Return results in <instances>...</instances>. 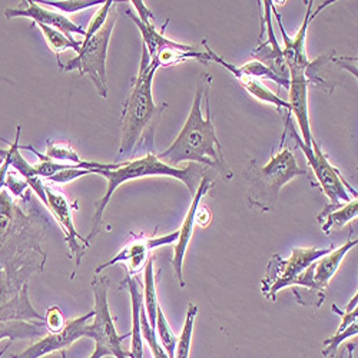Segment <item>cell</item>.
<instances>
[{
	"label": "cell",
	"instance_id": "6da1fadb",
	"mask_svg": "<svg viewBox=\"0 0 358 358\" xmlns=\"http://www.w3.org/2000/svg\"><path fill=\"white\" fill-rule=\"evenodd\" d=\"M210 86L211 76L202 73L198 80L194 103L184 128L172 145L164 152L157 154V157L169 166H175L181 162H191L213 168L225 181H231L234 173L224 158L222 146L213 125L210 105L206 106V116L202 113L205 98L210 95Z\"/></svg>",
	"mask_w": 358,
	"mask_h": 358
},
{
	"label": "cell",
	"instance_id": "7a4b0ae2",
	"mask_svg": "<svg viewBox=\"0 0 358 358\" xmlns=\"http://www.w3.org/2000/svg\"><path fill=\"white\" fill-rule=\"evenodd\" d=\"M158 65L149 59L148 50L142 46L141 66L129 95L124 103L121 116V145L119 158L135 154L143 145H154L157 125L166 103H155L152 95L154 78Z\"/></svg>",
	"mask_w": 358,
	"mask_h": 358
},
{
	"label": "cell",
	"instance_id": "3957f363",
	"mask_svg": "<svg viewBox=\"0 0 358 358\" xmlns=\"http://www.w3.org/2000/svg\"><path fill=\"white\" fill-rule=\"evenodd\" d=\"M98 175H102L106 178L108 181V188L102 199L95 202V215H94V228L91 234L87 235L86 243L87 245H91V243L98 236L102 228V220H103V213L106 210V206L115 194V191L124 185L125 182L135 181V179H142L146 176H171L178 179L185 184L191 195L194 196L195 191L198 187H195V182L198 178H202L205 172L195 164H189L187 168L179 169L175 166H169L165 162L159 161L157 154L154 152H148L142 158L132 159L124 164H119L116 169L112 171H98Z\"/></svg>",
	"mask_w": 358,
	"mask_h": 358
},
{
	"label": "cell",
	"instance_id": "277c9868",
	"mask_svg": "<svg viewBox=\"0 0 358 358\" xmlns=\"http://www.w3.org/2000/svg\"><path fill=\"white\" fill-rule=\"evenodd\" d=\"M298 175H307V172L298 166L291 149H281L271 157L270 162L254 168L250 173V205L259 208L261 211H273L280 191Z\"/></svg>",
	"mask_w": 358,
	"mask_h": 358
},
{
	"label": "cell",
	"instance_id": "5b68a950",
	"mask_svg": "<svg viewBox=\"0 0 358 358\" xmlns=\"http://www.w3.org/2000/svg\"><path fill=\"white\" fill-rule=\"evenodd\" d=\"M116 23V13L110 12L105 24L91 38H82L80 48L76 56L66 65L57 62L59 69L62 72L78 71L80 76H87L98 89L99 95L108 98L106 85V57L110 35Z\"/></svg>",
	"mask_w": 358,
	"mask_h": 358
},
{
	"label": "cell",
	"instance_id": "8992f818",
	"mask_svg": "<svg viewBox=\"0 0 358 358\" xmlns=\"http://www.w3.org/2000/svg\"><path fill=\"white\" fill-rule=\"evenodd\" d=\"M292 132V138L296 146L301 148L303 154L306 155L310 166L313 168L318 182L321 184L322 192L330 199V205L325 206V211H333L344 203H348L354 198H357V191L345 182V179L340 173V171L328 161V158L322 154L320 145L314 139L311 146H307L301 136H298L295 129L289 127Z\"/></svg>",
	"mask_w": 358,
	"mask_h": 358
},
{
	"label": "cell",
	"instance_id": "52a82bcc",
	"mask_svg": "<svg viewBox=\"0 0 358 358\" xmlns=\"http://www.w3.org/2000/svg\"><path fill=\"white\" fill-rule=\"evenodd\" d=\"M334 247L330 248H292L291 257L288 259L274 255L270 265H268L266 274L262 280V294L268 300L275 301L277 294L285 288L292 287L296 277L300 275L307 268L320 259L321 257L331 252Z\"/></svg>",
	"mask_w": 358,
	"mask_h": 358
},
{
	"label": "cell",
	"instance_id": "ba28073f",
	"mask_svg": "<svg viewBox=\"0 0 358 358\" xmlns=\"http://www.w3.org/2000/svg\"><path fill=\"white\" fill-rule=\"evenodd\" d=\"M108 285L109 282L105 275H96L92 280V291L95 296V317L94 321L89 324L91 338L95 341V345H101L106 351H109L110 357L128 358V352L122 348V343L131 337V333L119 336L116 331L115 321L108 306Z\"/></svg>",
	"mask_w": 358,
	"mask_h": 358
},
{
	"label": "cell",
	"instance_id": "9c48e42d",
	"mask_svg": "<svg viewBox=\"0 0 358 358\" xmlns=\"http://www.w3.org/2000/svg\"><path fill=\"white\" fill-rule=\"evenodd\" d=\"M178 236H179L178 231L164 235V236H158V238H154V236L148 238L143 234H139V235L132 234L131 240L112 259L98 265V268L95 270V274L96 275L101 274L105 268H109L117 262H125V265H127L125 268L128 271L127 277H135L142 270H145V265L148 264L152 250H155L158 247L175 244L178 241Z\"/></svg>",
	"mask_w": 358,
	"mask_h": 358
},
{
	"label": "cell",
	"instance_id": "30bf717a",
	"mask_svg": "<svg viewBox=\"0 0 358 358\" xmlns=\"http://www.w3.org/2000/svg\"><path fill=\"white\" fill-rule=\"evenodd\" d=\"M94 317L95 311L92 310L79 318L68 321L64 330L53 334L48 333L45 337H42L34 345L26 348L23 352L12 355V358H42L55 351H61L71 347L75 341L83 337L91 338L89 324H91V320H94Z\"/></svg>",
	"mask_w": 358,
	"mask_h": 358
},
{
	"label": "cell",
	"instance_id": "8fae6325",
	"mask_svg": "<svg viewBox=\"0 0 358 358\" xmlns=\"http://www.w3.org/2000/svg\"><path fill=\"white\" fill-rule=\"evenodd\" d=\"M273 2L265 0L264 2V16H262V27H265L266 41L261 42L259 46L252 52V59L262 64L266 69H270L281 82V86L288 91L289 87V69L285 62L282 53V48L280 46L271 22L273 13Z\"/></svg>",
	"mask_w": 358,
	"mask_h": 358
},
{
	"label": "cell",
	"instance_id": "7c38bea8",
	"mask_svg": "<svg viewBox=\"0 0 358 358\" xmlns=\"http://www.w3.org/2000/svg\"><path fill=\"white\" fill-rule=\"evenodd\" d=\"M313 0L311 2H308V6H307V12H306V16H304V20H303V24L300 27V31L296 32L295 38H289L287 34H285V29H284V24H282V20H281V16L280 13L277 12L275 6L273 5V13L277 17V22H278V26L281 29V35H282V41H284V48H282V53H284V57H285V62L288 65V69L289 72H307L308 66H310V59H308V55H307V50H306V41H307V32H308V27L311 24V22L315 19V16L327 6H330L331 3L334 2H324L322 6H320L315 12H313Z\"/></svg>",
	"mask_w": 358,
	"mask_h": 358
},
{
	"label": "cell",
	"instance_id": "4fadbf2b",
	"mask_svg": "<svg viewBox=\"0 0 358 358\" xmlns=\"http://www.w3.org/2000/svg\"><path fill=\"white\" fill-rule=\"evenodd\" d=\"M46 198H48V208L53 214L56 221L61 225L62 231L65 232V240L69 245V250L72 252V257L75 258V265L79 266L82 262V258L85 255V250L89 247L85 238L78 234L75 224H73V210L72 203L65 196L64 192L59 189H53L49 185L45 188Z\"/></svg>",
	"mask_w": 358,
	"mask_h": 358
},
{
	"label": "cell",
	"instance_id": "5bb4252c",
	"mask_svg": "<svg viewBox=\"0 0 358 358\" xmlns=\"http://www.w3.org/2000/svg\"><path fill=\"white\" fill-rule=\"evenodd\" d=\"M214 185V181L210 178V175H203L201 178V182L194 194V199H192V203L189 206V210L187 213V217L181 225V228H179V236H178V241L175 243V247H173V257H172V266H173V271H175V275H176V280L179 282V287L181 288H185V281H184V258H185V254H187V250H188V245L192 240V235H194V227H195V214H196V210L198 206L201 205V201L202 198L208 194V191H210Z\"/></svg>",
	"mask_w": 358,
	"mask_h": 358
},
{
	"label": "cell",
	"instance_id": "9a60e30c",
	"mask_svg": "<svg viewBox=\"0 0 358 358\" xmlns=\"http://www.w3.org/2000/svg\"><path fill=\"white\" fill-rule=\"evenodd\" d=\"M24 3H27V8H24V9L22 6L13 8V9H6L5 10L6 19H9V20L16 19V17L32 19L35 22V24H45L52 29H56V31L62 32L68 38H73V35H80L82 38H85V35H86L85 29H82L80 26L73 23L65 15L49 10V9L43 8L42 5H39L38 2H32V0H27V2H24Z\"/></svg>",
	"mask_w": 358,
	"mask_h": 358
},
{
	"label": "cell",
	"instance_id": "2e32d148",
	"mask_svg": "<svg viewBox=\"0 0 358 358\" xmlns=\"http://www.w3.org/2000/svg\"><path fill=\"white\" fill-rule=\"evenodd\" d=\"M308 87L310 82L307 78V72H289V87L287 101L289 105V113H294L296 119L303 142L307 146H311L314 136L311 132L308 113Z\"/></svg>",
	"mask_w": 358,
	"mask_h": 358
},
{
	"label": "cell",
	"instance_id": "e0dca14e",
	"mask_svg": "<svg viewBox=\"0 0 358 358\" xmlns=\"http://www.w3.org/2000/svg\"><path fill=\"white\" fill-rule=\"evenodd\" d=\"M203 46H205V52L208 53V56H210L211 61H215L217 64L222 65L225 69H228L234 76L235 79L240 82V85L245 89V91L255 99H258L259 102H264V103H271L274 106H277L278 109H285L287 113H289V105L287 101L281 99L278 95H275L270 87H268L262 80L257 79V78H252V76H248L243 72L238 71V66H234L231 64H228L227 61H224V59L221 56H218L210 46H208L206 41H203Z\"/></svg>",
	"mask_w": 358,
	"mask_h": 358
},
{
	"label": "cell",
	"instance_id": "ac0fdd59",
	"mask_svg": "<svg viewBox=\"0 0 358 358\" xmlns=\"http://www.w3.org/2000/svg\"><path fill=\"white\" fill-rule=\"evenodd\" d=\"M357 244H358V240L355 238V240L348 241L343 247L333 250L331 252H328L327 255L321 257L320 259H317L314 262V282L321 291L327 289L331 278L338 271L341 261L345 258L348 251H351L354 247H357Z\"/></svg>",
	"mask_w": 358,
	"mask_h": 358
},
{
	"label": "cell",
	"instance_id": "d6986e66",
	"mask_svg": "<svg viewBox=\"0 0 358 358\" xmlns=\"http://www.w3.org/2000/svg\"><path fill=\"white\" fill-rule=\"evenodd\" d=\"M125 282L131 294L132 303V330H131V351L128 358H143V338L141 331V306L143 304L142 291L139 288V281L135 277H127Z\"/></svg>",
	"mask_w": 358,
	"mask_h": 358
},
{
	"label": "cell",
	"instance_id": "ffe728a7",
	"mask_svg": "<svg viewBox=\"0 0 358 358\" xmlns=\"http://www.w3.org/2000/svg\"><path fill=\"white\" fill-rule=\"evenodd\" d=\"M46 334V327L42 321H0V341L34 340Z\"/></svg>",
	"mask_w": 358,
	"mask_h": 358
},
{
	"label": "cell",
	"instance_id": "44dd1931",
	"mask_svg": "<svg viewBox=\"0 0 358 358\" xmlns=\"http://www.w3.org/2000/svg\"><path fill=\"white\" fill-rule=\"evenodd\" d=\"M357 217H358V199L354 198L348 203H344L340 208H336V210H333V211H325L324 210L318 215L317 220L320 222L324 221L321 228H322V232L328 235L333 228L344 227L345 224L351 222Z\"/></svg>",
	"mask_w": 358,
	"mask_h": 358
},
{
	"label": "cell",
	"instance_id": "7402d4cb",
	"mask_svg": "<svg viewBox=\"0 0 358 358\" xmlns=\"http://www.w3.org/2000/svg\"><path fill=\"white\" fill-rule=\"evenodd\" d=\"M143 308L146 311V317L149 325L155 330L157 325V310L159 307L157 287H155V275H154V257H149L148 264L145 265V285H143Z\"/></svg>",
	"mask_w": 358,
	"mask_h": 358
},
{
	"label": "cell",
	"instance_id": "603a6c76",
	"mask_svg": "<svg viewBox=\"0 0 358 358\" xmlns=\"http://www.w3.org/2000/svg\"><path fill=\"white\" fill-rule=\"evenodd\" d=\"M36 26L41 29V32H42L49 49L57 56V62H61L59 55L68 49H72L76 53L79 52L80 41H78L75 38H68L62 32H59V31H56V29H52L49 26H45V24H36Z\"/></svg>",
	"mask_w": 358,
	"mask_h": 358
},
{
	"label": "cell",
	"instance_id": "cb8c5ba5",
	"mask_svg": "<svg viewBox=\"0 0 358 358\" xmlns=\"http://www.w3.org/2000/svg\"><path fill=\"white\" fill-rule=\"evenodd\" d=\"M196 314H198V307L191 303L188 306L187 320H185V324H184V328H182V333H181V336L178 337V341H176V348H175L173 358H189Z\"/></svg>",
	"mask_w": 358,
	"mask_h": 358
},
{
	"label": "cell",
	"instance_id": "d4e9b609",
	"mask_svg": "<svg viewBox=\"0 0 358 358\" xmlns=\"http://www.w3.org/2000/svg\"><path fill=\"white\" fill-rule=\"evenodd\" d=\"M155 333H157V338L159 341V344L162 345V348L165 350V352L168 354L169 358H173L175 355V348H176V341L178 337L175 336L173 330L171 328L162 307L159 306L157 310V325H155Z\"/></svg>",
	"mask_w": 358,
	"mask_h": 358
},
{
	"label": "cell",
	"instance_id": "484cf974",
	"mask_svg": "<svg viewBox=\"0 0 358 358\" xmlns=\"http://www.w3.org/2000/svg\"><path fill=\"white\" fill-rule=\"evenodd\" d=\"M45 8H53L64 13H75L79 10H85L94 6L103 5L105 0H45V2H38Z\"/></svg>",
	"mask_w": 358,
	"mask_h": 358
},
{
	"label": "cell",
	"instance_id": "4316f807",
	"mask_svg": "<svg viewBox=\"0 0 358 358\" xmlns=\"http://www.w3.org/2000/svg\"><path fill=\"white\" fill-rule=\"evenodd\" d=\"M358 334V324L357 322H352L350 327H347L345 330L343 331V333H336L333 337H330V338H327L325 341H324V350H322V357H333L334 355V352L338 350V347H340V344L344 341V340H347V338H350V337H354V336H357Z\"/></svg>",
	"mask_w": 358,
	"mask_h": 358
},
{
	"label": "cell",
	"instance_id": "83f0119b",
	"mask_svg": "<svg viewBox=\"0 0 358 358\" xmlns=\"http://www.w3.org/2000/svg\"><path fill=\"white\" fill-rule=\"evenodd\" d=\"M96 172H98L96 169L91 171V169H82L80 166H71L68 169H64L61 172H57L56 175H53L49 179H46V181L55 182V184H69V182L75 181V179H78V178L91 175V173H96Z\"/></svg>",
	"mask_w": 358,
	"mask_h": 358
},
{
	"label": "cell",
	"instance_id": "f1b7e54d",
	"mask_svg": "<svg viewBox=\"0 0 358 358\" xmlns=\"http://www.w3.org/2000/svg\"><path fill=\"white\" fill-rule=\"evenodd\" d=\"M66 318L62 313V310L59 308L57 306H53L50 307L48 311H46V315H45V327H46V331L49 334H53V333H59L61 330H64L65 325H66Z\"/></svg>",
	"mask_w": 358,
	"mask_h": 358
},
{
	"label": "cell",
	"instance_id": "f546056e",
	"mask_svg": "<svg viewBox=\"0 0 358 358\" xmlns=\"http://www.w3.org/2000/svg\"><path fill=\"white\" fill-rule=\"evenodd\" d=\"M238 71L245 73V75H248V76L257 78V79H259V80H261V79H270V80H273V82H275V83H278V85L281 86L280 79H278L270 69H266L262 64H259V62H257V61H251V62H248V64H245V65H243V66H238ZM281 87H282V86H281Z\"/></svg>",
	"mask_w": 358,
	"mask_h": 358
},
{
	"label": "cell",
	"instance_id": "4dcf8cb0",
	"mask_svg": "<svg viewBox=\"0 0 358 358\" xmlns=\"http://www.w3.org/2000/svg\"><path fill=\"white\" fill-rule=\"evenodd\" d=\"M5 187L12 192V195L16 199H22L24 192H26V189L29 188L27 182L24 181V178H22L20 173L17 171H15L13 168H10L9 172H8Z\"/></svg>",
	"mask_w": 358,
	"mask_h": 358
},
{
	"label": "cell",
	"instance_id": "1f68e13d",
	"mask_svg": "<svg viewBox=\"0 0 358 358\" xmlns=\"http://www.w3.org/2000/svg\"><path fill=\"white\" fill-rule=\"evenodd\" d=\"M333 311L341 317V324L336 333H343L347 327H350L352 322H357V320H358V308L351 310V311H347V310L343 311L338 308L337 304H333Z\"/></svg>",
	"mask_w": 358,
	"mask_h": 358
},
{
	"label": "cell",
	"instance_id": "d6a6232c",
	"mask_svg": "<svg viewBox=\"0 0 358 358\" xmlns=\"http://www.w3.org/2000/svg\"><path fill=\"white\" fill-rule=\"evenodd\" d=\"M213 214L210 211V208L206 206H198L196 214H195V224H199L202 228H206L211 224Z\"/></svg>",
	"mask_w": 358,
	"mask_h": 358
},
{
	"label": "cell",
	"instance_id": "836d02e7",
	"mask_svg": "<svg viewBox=\"0 0 358 358\" xmlns=\"http://www.w3.org/2000/svg\"><path fill=\"white\" fill-rule=\"evenodd\" d=\"M103 357H110V354H109V351H106L103 347H101V345H95V351H94V354L89 357V358H103Z\"/></svg>",
	"mask_w": 358,
	"mask_h": 358
},
{
	"label": "cell",
	"instance_id": "e575fe53",
	"mask_svg": "<svg viewBox=\"0 0 358 358\" xmlns=\"http://www.w3.org/2000/svg\"><path fill=\"white\" fill-rule=\"evenodd\" d=\"M354 348H355V345H354V344H348V347H347L348 358H354Z\"/></svg>",
	"mask_w": 358,
	"mask_h": 358
},
{
	"label": "cell",
	"instance_id": "d590c367",
	"mask_svg": "<svg viewBox=\"0 0 358 358\" xmlns=\"http://www.w3.org/2000/svg\"><path fill=\"white\" fill-rule=\"evenodd\" d=\"M8 154V149H0V158H5Z\"/></svg>",
	"mask_w": 358,
	"mask_h": 358
},
{
	"label": "cell",
	"instance_id": "8d00e7d4",
	"mask_svg": "<svg viewBox=\"0 0 358 358\" xmlns=\"http://www.w3.org/2000/svg\"><path fill=\"white\" fill-rule=\"evenodd\" d=\"M340 358H344V354H341V357Z\"/></svg>",
	"mask_w": 358,
	"mask_h": 358
}]
</instances>
